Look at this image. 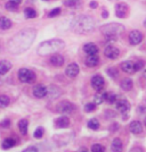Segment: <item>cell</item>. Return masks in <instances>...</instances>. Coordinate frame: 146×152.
<instances>
[{
  "instance_id": "9",
  "label": "cell",
  "mask_w": 146,
  "mask_h": 152,
  "mask_svg": "<svg viewBox=\"0 0 146 152\" xmlns=\"http://www.w3.org/2000/svg\"><path fill=\"white\" fill-rule=\"evenodd\" d=\"M105 81L101 75H95L91 78V86L96 90V91H101L104 88Z\"/></svg>"
},
{
  "instance_id": "15",
  "label": "cell",
  "mask_w": 146,
  "mask_h": 152,
  "mask_svg": "<svg viewBox=\"0 0 146 152\" xmlns=\"http://www.w3.org/2000/svg\"><path fill=\"white\" fill-rule=\"evenodd\" d=\"M50 64L53 66H55V67H61V66H63L64 64V57L63 56H61V55H54V56H51L50 57Z\"/></svg>"
},
{
  "instance_id": "5",
  "label": "cell",
  "mask_w": 146,
  "mask_h": 152,
  "mask_svg": "<svg viewBox=\"0 0 146 152\" xmlns=\"http://www.w3.org/2000/svg\"><path fill=\"white\" fill-rule=\"evenodd\" d=\"M129 13V8L128 5L125 2H119L116 4L115 6V15L119 17V18H125Z\"/></svg>"
},
{
  "instance_id": "46",
  "label": "cell",
  "mask_w": 146,
  "mask_h": 152,
  "mask_svg": "<svg viewBox=\"0 0 146 152\" xmlns=\"http://www.w3.org/2000/svg\"><path fill=\"white\" fill-rule=\"evenodd\" d=\"M144 26H145V27H146V19H145V20H144Z\"/></svg>"
},
{
  "instance_id": "43",
  "label": "cell",
  "mask_w": 146,
  "mask_h": 152,
  "mask_svg": "<svg viewBox=\"0 0 146 152\" xmlns=\"http://www.w3.org/2000/svg\"><path fill=\"white\" fill-rule=\"evenodd\" d=\"M102 16L104 17V18H107V16H108V13L106 12V10H104L103 12V14H102Z\"/></svg>"
},
{
  "instance_id": "7",
  "label": "cell",
  "mask_w": 146,
  "mask_h": 152,
  "mask_svg": "<svg viewBox=\"0 0 146 152\" xmlns=\"http://www.w3.org/2000/svg\"><path fill=\"white\" fill-rule=\"evenodd\" d=\"M73 110H74V106L70 101H62L57 106V111L62 114H70Z\"/></svg>"
},
{
  "instance_id": "10",
  "label": "cell",
  "mask_w": 146,
  "mask_h": 152,
  "mask_svg": "<svg viewBox=\"0 0 146 152\" xmlns=\"http://www.w3.org/2000/svg\"><path fill=\"white\" fill-rule=\"evenodd\" d=\"M143 40V35L139 31H131L129 33V42L130 45H139Z\"/></svg>"
},
{
  "instance_id": "19",
  "label": "cell",
  "mask_w": 146,
  "mask_h": 152,
  "mask_svg": "<svg viewBox=\"0 0 146 152\" xmlns=\"http://www.w3.org/2000/svg\"><path fill=\"white\" fill-rule=\"evenodd\" d=\"M111 149L113 152H122V142L120 139H114L112 141V144H111Z\"/></svg>"
},
{
  "instance_id": "33",
  "label": "cell",
  "mask_w": 146,
  "mask_h": 152,
  "mask_svg": "<svg viewBox=\"0 0 146 152\" xmlns=\"http://www.w3.org/2000/svg\"><path fill=\"white\" fill-rule=\"evenodd\" d=\"M79 2H80V0H65V1H64V4H65L66 6H69V7L76 6Z\"/></svg>"
},
{
  "instance_id": "36",
  "label": "cell",
  "mask_w": 146,
  "mask_h": 152,
  "mask_svg": "<svg viewBox=\"0 0 146 152\" xmlns=\"http://www.w3.org/2000/svg\"><path fill=\"white\" fill-rule=\"evenodd\" d=\"M61 14V9L59 8H55V9H53L50 13L48 14V16L49 17H55V16H58Z\"/></svg>"
},
{
  "instance_id": "48",
  "label": "cell",
  "mask_w": 146,
  "mask_h": 152,
  "mask_svg": "<svg viewBox=\"0 0 146 152\" xmlns=\"http://www.w3.org/2000/svg\"><path fill=\"white\" fill-rule=\"evenodd\" d=\"M82 152H87V151H82Z\"/></svg>"
},
{
  "instance_id": "34",
  "label": "cell",
  "mask_w": 146,
  "mask_h": 152,
  "mask_svg": "<svg viewBox=\"0 0 146 152\" xmlns=\"http://www.w3.org/2000/svg\"><path fill=\"white\" fill-rule=\"evenodd\" d=\"M17 6H19V5L14 4L12 1H8L6 4V9H8V10H16V9H17Z\"/></svg>"
},
{
  "instance_id": "12",
  "label": "cell",
  "mask_w": 146,
  "mask_h": 152,
  "mask_svg": "<svg viewBox=\"0 0 146 152\" xmlns=\"http://www.w3.org/2000/svg\"><path fill=\"white\" fill-rule=\"evenodd\" d=\"M79 70H80V68H79V66L76 65V64H70L67 67H66V69H65V74L69 76V77H76L78 74H79Z\"/></svg>"
},
{
  "instance_id": "26",
  "label": "cell",
  "mask_w": 146,
  "mask_h": 152,
  "mask_svg": "<svg viewBox=\"0 0 146 152\" xmlns=\"http://www.w3.org/2000/svg\"><path fill=\"white\" fill-rule=\"evenodd\" d=\"M10 100L7 95H0V108H6L9 106Z\"/></svg>"
},
{
  "instance_id": "16",
  "label": "cell",
  "mask_w": 146,
  "mask_h": 152,
  "mask_svg": "<svg viewBox=\"0 0 146 152\" xmlns=\"http://www.w3.org/2000/svg\"><path fill=\"white\" fill-rule=\"evenodd\" d=\"M98 61H99V58L97 55H89L86 59V65L88 67H95V66H97Z\"/></svg>"
},
{
  "instance_id": "39",
  "label": "cell",
  "mask_w": 146,
  "mask_h": 152,
  "mask_svg": "<svg viewBox=\"0 0 146 152\" xmlns=\"http://www.w3.org/2000/svg\"><path fill=\"white\" fill-rule=\"evenodd\" d=\"M9 124H10V123H9V121H8V119H6V121H2V123H1L0 125H1V127H8V126H9Z\"/></svg>"
},
{
  "instance_id": "21",
  "label": "cell",
  "mask_w": 146,
  "mask_h": 152,
  "mask_svg": "<svg viewBox=\"0 0 146 152\" xmlns=\"http://www.w3.org/2000/svg\"><path fill=\"white\" fill-rule=\"evenodd\" d=\"M10 26H12V20L10 19L5 17V16L0 17V28L8 30V28H10Z\"/></svg>"
},
{
  "instance_id": "49",
  "label": "cell",
  "mask_w": 146,
  "mask_h": 152,
  "mask_svg": "<svg viewBox=\"0 0 146 152\" xmlns=\"http://www.w3.org/2000/svg\"><path fill=\"white\" fill-rule=\"evenodd\" d=\"M46 1H47V0H46Z\"/></svg>"
},
{
  "instance_id": "47",
  "label": "cell",
  "mask_w": 146,
  "mask_h": 152,
  "mask_svg": "<svg viewBox=\"0 0 146 152\" xmlns=\"http://www.w3.org/2000/svg\"><path fill=\"white\" fill-rule=\"evenodd\" d=\"M145 121V125H146V118H145V121Z\"/></svg>"
},
{
  "instance_id": "8",
  "label": "cell",
  "mask_w": 146,
  "mask_h": 152,
  "mask_svg": "<svg viewBox=\"0 0 146 152\" xmlns=\"http://www.w3.org/2000/svg\"><path fill=\"white\" fill-rule=\"evenodd\" d=\"M104 55L110 59H116V58L120 56V51L118 48L112 47V45H107L104 50Z\"/></svg>"
},
{
  "instance_id": "11",
  "label": "cell",
  "mask_w": 146,
  "mask_h": 152,
  "mask_svg": "<svg viewBox=\"0 0 146 152\" xmlns=\"http://www.w3.org/2000/svg\"><path fill=\"white\" fill-rule=\"evenodd\" d=\"M47 94H48V90H47V88H46L44 85L39 84V85H36V86H34V89H33V95H34L36 98L41 99V98H44Z\"/></svg>"
},
{
  "instance_id": "37",
  "label": "cell",
  "mask_w": 146,
  "mask_h": 152,
  "mask_svg": "<svg viewBox=\"0 0 146 152\" xmlns=\"http://www.w3.org/2000/svg\"><path fill=\"white\" fill-rule=\"evenodd\" d=\"M23 152H38V149H37L36 146H29V148H26Z\"/></svg>"
},
{
  "instance_id": "38",
  "label": "cell",
  "mask_w": 146,
  "mask_h": 152,
  "mask_svg": "<svg viewBox=\"0 0 146 152\" xmlns=\"http://www.w3.org/2000/svg\"><path fill=\"white\" fill-rule=\"evenodd\" d=\"M135 66H136V72L137 70H139L143 68V66H144V63L143 61H138V63H135Z\"/></svg>"
},
{
  "instance_id": "14",
  "label": "cell",
  "mask_w": 146,
  "mask_h": 152,
  "mask_svg": "<svg viewBox=\"0 0 146 152\" xmlns=\"http://www.w3.org/2000/svg\"><path fill=\"white\" fill-rule=\"evenodd\" d=\"M129 129L130 132L135 135H138L143 132V126H142V123L138 121H133L129 125Z\"/></svg>"
},
{
  "instance_id": "44",
  "label": "cell",
  "mask_w": 146,
  "mask_h": 152,
  "mask_svg": "<svg viewBox=\"0 0 146 152\" xmlns=\"http://www.w3.org/2000/svg\"><path fill=\"white\" fill-rule=\"evenodd\" d=\"M9 1H12V2H14V4L19 5V4H21V1H22V0H9Z\"/></svg>"
},
{
  "instance_id": "30",
  "label": "cell",
  "mask_w": 146,
  "mask_h": 152,
  "mask_svg": "<svg viewBox=\"0 0 146 152\" xmlns=\"http://www.w3.org/2000/svg\"><path fill=\"white\" fill-rule=\"evenodd\" d=\"M91 152H105V148L102 144H94L91 146Z\"/></svg>"
},
{
  "instance_id": "3",
  "label": "cell",
  "mask_w": 146,
  "mask_h": 152,
  "mask_svg": "<svg viewBox=\"0 0 146 152\" xmlns=\"http://www.w3.org/2000/svg\"><path fill=\"white\" fill-rule=\"evenodd\" d=\"M76 32H89L93 28V22L89 17H80L74 22Z\"/></svg>"
},
{
  "instance_id": "25",
  "label": "cell",
  "mask_w": 146,
  "mask_h": 152,
  "mask_svg": "<svg viewBox=\"0 0 146 152\" xmlns=\"http://www.w3.org/2000/svg\"><path fill=\"white\" fill-rule=\"evenodd\" d=\"M106 95L107 93L106 92H104V93H98V94L95 95V104H101L103 101H105V99H106Z\"/></svg>"
},
{
  "instance_id": "40",
  "label": "cell",
  "mask_w": 146,
  "mask_h": 152,
  "mask_svg": "<svg viewBox=\"0 0 146 152\" xmlns=\"http://www.w3.org/2000/svg\"><path fill=\"white\" fill-rule=\"evenodd\" d=\"M129 152H144V151H143L140 148H137V146H136V148H133Z\"/></svg>"
},
{
  "instance_id": "42",
  "label": "cell",
  "mask_w": 146,
  "mask_h": 152,
  "mask_svg": "<svg viewBox=\"0 0 146 152\" xmlns=\"http://www.w3.org/2000/svg\"><path fill=\"white\" fill-rule=\"evenodd\" d=\"M138 113H140V114H145L146 107H138Z\"/></svg>"
},
{
  "instance_id": "13",
  "label": "cell",
  "mask_w": 146,
  "mask_h": 152,
  "mask_svg": "<svg viewBox=\"0 0 146 152\" xmlns=\"http://www.w3.org/2000/svg\"><path fill=\"white\" fill-rule=\"evenodd\" d=\"M121 69L123 70L125 73H128V74H133L136 72V66H135V63L130 61V60H127V61H123L121 64Z\"/></svg>"
},
{
  "instance_id": "41",
  "label": "cell",
  "mask_w": 146,
  "mask_h": 152,
  "mask_svg": "<svg viewBox=\"0 0 146 152\" xmlns=\"http://www.w3.org/2000/svg\"><path fill=\"white\" fill-rule=\"evenodd\" d=\"M89 6H90V8H93V9H94V8H97V6H98V4H97L96 1H91Z\"/></svg>"
},
{
  "instance_id": "27",
  "label": "cell",
  "mask_w": 146,
  "mask_h": 152,
  "mask_svg": "<svg viewBox=\"0 0 146 152\" xmlns=\"http://www.w3.org/2000/svg\"><path fill=\"white\" fill-rule=\"evenodd\" d=\"M88 127L90 128V129L96 131V129L99 128V121H97L96 118H93V119H90V121H88Z\"/></svg>"
},
{
  "instance_id": "4",
  "label": "cell",
  "mask_w": 146,
  "mask_h": 152,
  "mask_svg": "<svg viewBox=\"0 0 146 152\" xmlns=\"http://www.w3.org/2000/svg\"><path fill=\"white\" fill-rule=\"evenodd\" d=\"M19 80L22 83H29V84H32V83L36 81V74L30 69H26V68H21L19 70Z\"/></svg>"
},
{
  "instance_id": "17",
  "label": "cell",
  "mask_w": 146,
  "mask_h": 152,
  "mask_svg": "<svg viewBox=\"0 0 146 152\" xmlns=\"http://www.w3.org/2000/svg\"><path fill=\"white\" fill-rule=\"evenodd\" d=\"M83 50H84L86 53H88V55H97L98 48L94 43H87V45H84V47H83Z\"/></svg>"
},
{
  "instance_id": "32",
  "label": "cell",
  "mask_w": 146,
  "mask_h": 152,
  "mask_svg": "<svg viewBox=\"0 0 146 152\" xmlns=\"http://www.w3.org/2000/svg\"><path fill=\"white\" fill-rule=\"evenodd\" d=\"M107 74H108V76H111V77H113V78L118 77V75H119L118 70L115 69L114 67H111V68H108V69H107Z\"/></svg>"
},
{
  "instance_id": "28",
  "label": "cell",
  "mask_w": 146,
  "mask_h": 152,
  "mask_svg": "<svg viewBox=\"0 0 146 152\" xmlns=\"http://www.w3.org/2000/svg\"><path fill=\"white\" fill-rule=\"evenodd\" d=\"M24 14H25L26 18H34V17L37 16V12H36L34 9L30 8V7L25 8V10H24Z\"/></svg>"
},
{
  "instance_id": "18",
  "label": "cell",
  "mask_w": 146,
  "mask_h": 152,
  "mask_svg": "<svg viewBox=\"0 0 146 152\" xmlns=\"http://www.w3.org/2000/svg\"><path fill=\"white\" fill-rule=\"evenodd\" d=\"M10 68H12V64L9 63L8 60H1L0 61V74L1 75L8 73L10 70Z\"/></svg>"
},
{
  "instance_id": "29",
  "label": "cell",
  "mask_w": 146,
  "mask_h": 152,
  "mask_svg": "<svg viewBox=\"0 0 146 152\" xmlns=\"http://www.w3.org/2000/svg\"><path fill=\"white\" fill-rule=\"evenodd\" d=\"M118 99H119V98H118V95L114 94V93H107L105 101H107L108 103H115Z\"/></svg>"
},
{
  "instance_id": "35",
  "label": "cell",
  "mask_w": 146,
  "mask_h": 152,
  "mask_svg": "<svg viewBox=\"0 0 146 152\" xmlns=\"http://www.w3.org/2000/svg\"><path fill=\"white\" fill-rule=\"evenodd\" d=\"M96 104L95 103H93V102H90V103H87L86 106H84V110L87 111V113H90V111H93L94 109H95Z\"/></svg>"
},
{
  "instance_id": "45",
  "label": "cell",
  "mask_w": 146,
  "mask_h": 152,
  "mask_svg": "<svg viewBox=\"0 0 146 152\" xmlns=\"http://www.w3.org/2000/svg\"><path fill=\"white\" fill-rule=\"evenodd\" d=\"M143 76H144V77L146 78V69H145V72H144V74H143Z\"/></svg>"
},
{
  "instance_id": "6",
  "label": "cell",
  "mask_w": 146,
  "mask_h": 152,
  "mask_svg": "<svg viewBox=\"0 0 146 152\" xmlns=\"http://www.w3.org/2000/svg\"><path fill=\"white\" fill-rule=\"evenodd\" d=\"M115 107L120 111L121 114H127L130 110V103L126 99H118L115 102Z\"/></svg>"
},
{
  "instance_id": "20",
  "label": "cell",
  "mask_w": 146,
  "mask_h": 152,
  "mask_svg": "<svg viewBox=\"0 0 146 152\" xmlns=\"http://www.w3.org/2000/svg\"><path fill=\"white\" fill-rule=\"evenodd\" d=\"M69 125H70V121L65 116L59 117L57 121H56V126L61 127V128H66V127H69Z\"/></svg>"
},
{
  "instance_id": "24",
  "label": "cell",
  "mask_w": 146,
  "mask_h": 152,
  "mask_svg": "<svg viewBox=\"0 0 146 152\" xmlns=\"http://www.w3.org/2000/svg\"><path fill=\"white\" fill-rule=\"evenodd\" d=\"M14 145H15V140L10 139V137H8V139H6L2 142V149H5V150L10 149V148Z\"/></svg>"
},
{
  "instance_id": "23",
  "label": "cell",
  "mask_w": 146,
  "mask_h": 152,
  "mask_svg": "<svg viewBox=\"0 0 146 152\" xmlns=\"http://www.w3.org/2000/svg\"><path fill=\"white\" fill-rule=\"evenodd\" d=\"M121 89L125 90V91H130L133 89V81L130 78H125L121 82Z\"/></svg>"
},
{
  "instance_id": "1",
  "label": "cell",
  "mask_w": 146,
  "mask_h": 152,
  "mask_svg": "<svg viewBox=\"0 0 146 152\" xmlns=\"http://www.w3.org/2000/svg\"><path fill=\"white\" fill-rule=\"evenodd\" d=\"M64 47H65V43H64L62 40L54 39V40L46 41V42H44V43H41V45H39L38 53L41 55V56H47L49 53L56 52L59 49H63Z\"/></svg>"
},
{
  "instance_id": "22",
  "label": "cell",
  "mask_w": 146,
  "mask_h": 152,
  "mask_svg": "<svg viewBox=\"0 0 146 152\" xmlns=\"http://www.w3.org/2000/svg\"><path fill=\"white\" fill-rule=\"evenodd\" d=\"M27 127H29V121L26 119H21L19 121V128L23 135H25L27 133Z\"/></svg>"
},
{
  "instance_id": "2",
  "label": "cell",
  "mask_w": 146,
  "mask_h": 152,
  "mask_svg": "<svg viewBox=\"0 0 146 152\" xmlns=\"http://www.w3.org/2000/svg\"><path fill=\"white\" fill-rule=\"evenodd\" d=\"M103 31V33L105 34V37L107 39L108 41H115L118 39V34L121 33L122 31H125V27L120 24H108V25L102 26L101 28Z\"/></svg>"
},
{
  "instance_id": "31",
  "label": "cell",
  "mask_w": 146,
  "mask_h": 152,
  "mask_svg": "<svg viewBox=\"0 0 146 152\" xmlns=\"http://www.w3.org/2000/svg\"><path fill=\"white\" fill-rule=\"evenodd\" d=\"M34 137L36 139H41L42 137V135H44V128L42 127H38L36 131H34Z\"/></svg>"
}]
</instances>
